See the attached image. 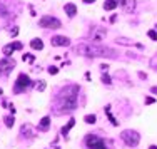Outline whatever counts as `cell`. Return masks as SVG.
Listing matches in <instances>:
<instances>
[{"label":"cell","mask_w":157,"mask_h":149,"mask_svg":"<svg viewBox=\"0 0 157 149\" xmlns=\"http://www.w3.org/2000/svg\"><path fill=\"white\" fill-rule=\"evenodd\" d=\"M121 139L124 141L129 147H136L137 144H139V141H140V136H139V132H137V131L125 129V131H122V134H121Z\"/></svg>","instance_id":"obj_4"},{"label":"cell","mask_w":157,"mask_h":149,"mask_svg":"<svg viewBox=\"0 0 157 149\" xmlns=\"http://www.w3.org/2000/svg\"><path fill=\"white\" fill-rule=\"evenodd\" d=\"M102 82L105 84V85H110V84H112V80H110V77L107 76V74H104V76H102Z\"/></svg>","instance_id":"obj_23"},{"label":"cell","mask_w":157,"mask_h":149,"mask_svg":"<svg viewBox=\"0 0 157 149\" xmlns=\"http://www.w3.org/2000/svg\"><path fill=\"white\" fill-rule=\"evenodd\" d=\"M115 42L121 44V45H137V47H142V44H137V42H134L132 39H127V37H117Z\"/></svg>","instance_id":"obj_11"},{"label":"cell","mask_w":157,"mask_h":149,"mask_svg":"<svg viewBox=\"0 0 157 149\" xmlns=\"http://www.w3.org/2000/svg\"><path fill=\"white\" fill-rule=\"evenodd\" d=\"M57 72H59V67H55V65L48 67V74H50V76H55Z\"/></svg>","instance_id":"obj_25"},{"label":"cell","mask_w":157,"mask_h":149,"mask_svg":"<svg viewBox=\"0 0 157 149\" xmlns=\"http://www.w3.org/2000/svg\"><path fill=\"white\" fill-rule=\"evenodd\" d=\"M50 44L54 47H67V45H70V39L63 35H54L50 39Z\"/></svg>","instance_id":"obj_8"},{"label":"cell","mask_w":157,"mask_h":149,"mask_svg":"<svg viewBox=\"0 0 157 149\" xmlns=\"http://www.w3.org/2000/svg\"><path fill=\"white\" fill-rule=\"evenodd\" d=\"M22 59H24V62H25V61H27V62H33V61H35V57H33L32 54H25Z\"/></svg>","instance_id":"obj_22"},{"label":"cell","mask_w":157,"mask_h":149,"mask_svg":"<svg viewBox=\"0 0 157 149\" xmlns=\"http://www.w3.org/2000/svg\"><path fill=\"white\" fill-rule=\"evenodd\" d=\"M155 30H157V25H155Z\"/></svg>","instance_id":"obj_35"},{"label":"cell","mask_w":157,"mask_h":149,"mask_svg":"<svg viewBox=\"0 0 157 149\" xmlns=\"http://www.w3.org/2000/svg\"><path fill=\"white\" fill-rule=\"evenodd\" d=\"M17 50V47H15V42H12V44H7L5 47H3V55H5V57H10V55L13 54V52Z\"/></svg>","instance_id":"obj_12"},{"label":"cell","mask_w":157,"mask_h":149,"mask_svg":"<svg viewBox=\"0 0 157 149\" xmlns=\"http://www.w3.org/2000/svg\"><path fill=\"white\" fill-rule=\"evenodd\" d=\"M39 25L42 29H60L62 27V22L59 18L52 17V15H44L39 20Z\"/></svg>","instance_id":"obj_6"},{"label":"cell","mask_w":157,"mask_h":149,"mask_svg":"<svg viewBox=\"0 0 157 149\" xmlns=\"http://www.w3.org/2000/svg\"><path fill=\"white\" fill-rule=\"evenodd\" d=\"M105 35H107V32L104 30V29H99V27H95V29H92V30H90V37L95 40V42H100V40H102Z\"/></svg>","instance_id":"obj_9"},{"label":"cell","mask_w":157,"mask_h":149,"mask_svg":"<svg viewBox=\"0 0 157 149\" xmlns=\"http://www.w3.org/2000/svg\"><path fill=\"white\" fill-rule=\"evenodd\" d=\"M74 124H75V119H70L69 124H67L65 127H62V136H67V134H69V131L74 127Z\"/></svg>","instance_id":"obj_17"},{"label":"cell","mask_w":157,"mask_h":149,"mask_svg":"<svg viewBox=\"0 0 157 149\" xmlns=\"http://www.w3.org/2000/svg\"><path fill=\"white\" fill-rule=\"evenodd\" d=\"M84 121L87 122V124H95L97 117H95V114H87V116L84 117Z\"/></svg>","instance_id":"obj_20"},{"label":"cell","mask_w":157,"mask_h":149,"mask_svg":"<svg viewBox=\"0 0 157 149\" xmlns=\"http://www.w3.org/2000/svg\"><path fill=\"white\" fill-rule=\"evenodd\" d=\"M10 33H12V37H15L17 33H18V29H17V27H13L12 30H10Z\"/></svg>","instance_id":"obj_28"},{"label":"cell","mask_w":157,"mask_h":149,"mask_svg":"<svg viewBox=\"0 0 157 149\" xmlns=\"http://www.w3.org/2000/svg\"><path fill=\"white\" fill-rule=\"evenodd\" d=\"M149 149H157V146H151V147H149Z\"/></svg>","instance_id":"obj_32"},{"label":"cell","mask_w":157,"mask_h":149,"mask_svg":"<svg viewBox=\"0 0 157 149\" xmlns=\"http://www.w3.org/2000/svg\"><path fill=\"white\" fill-rule=\"evenodd\" d=\"M147 35L151 37L152 40H157V32H155V30H149V32H147Z\"/></svg>","instance_id":"obj_26"},{"label":"cell","mask_w":157,"mask_h":149,"mask_svg":"<svg viewBox=\"0 0 157 149\" xmlns=\"http://www.w3.org/2000/svg\"><path fill=\"white\" fill-rule=\"evenodd\" d=\"M7 15H9V12H7V9L2 5V3H0V17H7Z\"/></svg>","instance_id":"obj_24"},{"label":"cell","mask_w":157,"mask_h":149,"mask_svg":"<svg viewBox=\"0 0 157 149\" xmlns=\"http://www.w3.org/2000/svg\"><path fill=\"white\" fill-rule=\"evenodd\" d=\"M117 5L119 3L115 0H105L104 2V10H114V9H117Z\"/></svg>","instance_id":"obj_16"},{"label":"cell","mask_w":157,"mask_h":149,"mask_svg":"<svg viewBox=\"0 0 157 149\" xmlns=\"http://www.w3.org/2000/svg\"><path fill=\"white\" fill-rule=\"evenodd\" d=\"M48 126H50V117H48V116H45V117L40 119V126H39L40 131H47Z\"/></svg>","instance_id":"obj_15"},{"label":"cell","mask_w":157,"mask_h":149,"mask_svg":"<svg viewBox=\"0 0 157 149\" xmlns=\"http://www.w3.org/2000/svg\"><path fill=\"white\" fill-rule=\"evenodd\" d=\"M63 10H65V15H69L70 18L77 15V7H75V3H65V5H63Z\"/></svg>","instance_id":"obj_10"},{"label":"cell","mask_w":157,"mask_h":149,"mask_svg":"<svg viewBox=\"0 0 157 149\" xmlns=\"http://www.w3.org/2000/svg\"><path fill=\"white\" fill-rule=\"evenodd\" d=\"M15 67V61L10 57H3L0 61V76H7L9 72H12V69Z\"/></svg>","instance_id":"obj_7"},{"label":"cell","mask_w":157,"mask_h":149,"mask_svg":"<svg viewBox=\"0 0 157 149\" xmlns=\"http://www.w3.org/2000/svg\"><path fill=\"white\" fill-rule=\"evenodd\" d=\"M122 9H124L125 12H134V9H136V2H134V0H125V2L122 3Z\"/></svg>","instance_id":"obj_13"},{"label":"cell","mask_w":157,"mask_h":149,"mask_svg":"<svg viewBox=\"0 0 157 149\" xmlns=\"http://www.w3.org/2000/svg\"><path fill=\"white\" fill-rule=\"evenodd\" d=\"M155 99L154 97H145V104H154Z\"/></svg>","instance_id":"obj_27"},{"label":"cell","mask_w":157,"mask_h":149,"mask_svg":"<svg viewBox=\"0 0 157 149\" xmlns=\"http://www.w3.org/2000/svg\"><path fill=\"white\" fill-rule=\"evenodd\" d=\"M30 47H32L33 50H42V49H44V42H42V39H32Z\"/></svg>","instance_id":"obj_14"},{"label":"cell","mask_w":157,"mask_h":149,"mask_svg":"<svg viewBox=\"0 0 157 149\" xmlns=\"http://www.w3.org/2000/svg\"><path fill=\"white\" fill-rule=\"evenodd\" d=\"M85 146L89 149H112L110 144L105 139L95 136V134H87L85 136Z\"/></svg>","instance_id":"obj_3"},{"label":"cell","mask_w":157,"mask_h":149,"mask_svg":"<svg viewBox=\"0 0 157 149\" xmlns=\"http://www.w3.org/2000/svg\"><path fill=\"white\" fill-rule=\"evenodd\" d=\"M151 92H152V94H157V85H154V87L151 89Z\"/></svg>","instance_id":"obj_29"},{"label":"cell","mask_w":157,"mask_h":149,"mask_svg":"<svg viewBox=\"0 0 157 149\" xmlns=\"http://www.w3.org/2000/svg\"><path fill=\"white\" fill-rule=\"evenodd\" d=\"M75 52L78 55H84V57H107V59H115L117 57V52L110 47H104L99 44H80L75 47Z\"/></svg>","instance_id":"obj_2"},{"label":"cell","mask_w":157,"mask_h":149,"mask_svg":"<svg viewBox=\"0 0 157 149\" xmlns=\"http://www.w3.org/2000/svg\"><path fill=\"white\" fill-rule=\"evenodd\" d=\"M82 2H84V3H94L95 0H82Z\"/></svg>","instance_id":"obj_31"},{"label":"cell","mask_w":157,"mask_h":149,"mask_svg":"<svg viewBox=\"0 0 157 149\" xmlns=\"http://www.w3.org/2000/svg\"><path fill=\"white\" fill-rule=\"evenodd\" d=\"M30 85H32L30 77H29L27 74H20V76L17 77L15 84H13V92H15V94H22V92H25Z\"/></svg>","instance_id":"obj_5"},{"label":"cell","mask_w":157,"mask_h":149,"mask_svg":"<svg viewBox=\"0 0 157 149\" xmlns=\"http://www.w3.org/2000/svg\"><path fill=\"white\" fill-rule=\"evenodd\" d=\"M105 114H107V117H109V121L112 122V126H119L117 119L112 116V112H110V106H107V107H105Z\"/></svg>","instance_id":"obj_18"},{"label":"cell","mask_w":157,"mask_h":149,"mask_svg":"<svg viewBox=\"0 0 157 149\" xmlns=\"http://www.w3.org/2000/svg\"><path fill=\"white\" fill-rule=\"evenodd\" d=\"M154 67H155V70H157V65H154Z\"/></svg>","instance_id":"obj_34"},{"label":"cell","mask_w":157,"mask_h":149,"mask_svg":"<svg viewBox=\"0 0 157 149\" xmlns=\"http://www.w3.org/2000/svg\"><path fill=\"white\" fill-rule=\"evenodd\" d=\"M3 122H5L7 127H13V124H15V119H13V116H5V117H3Z\"/></svg>","instance_id":"obj_19"},{"label":"cell","mask_w":157,"mask_h":149,"mask_svg":"<svg viewBox=\"0 0 157 149\" xmlns=\"http://www.w3.org/2000/svg\"><path fill=\"white\" fill-rule=\"evenodd\" d=\"M35 89L39 92H42V91H45V80H39V84L35 85Z\"/></svg>","instance_id":"obj_21"},{"label":"cell","mask_w":157,"mask_h":149,"mask_svg":"<svg viewBox=\"0 0 157 149\" xmlns=\"http://www.w3.org/2000/svg\"><path fill=\"white\" fill-rule=\"evenodd\" d=\"M139 77H140V79H145V77H147V76H145L144 72H139Z\"/></svg>","instance_id":"obj_30"},{"label":"cell","mask_w":157,"mask_h":149,"mask_svg":"<svg viewBox=\"0 0 157 149\" xmlns=\"http://www.w3.org/2000/svg\"><path fill=\"white\" fill-rule=\"evenodd\" d=\"M3 94V91H2V87H0V96H2Z\"/></svg>","instance_id":"obj_33"},{"label":"cell","mask_w":157,"mask_h":149,"mask_svg":"<svg viewBox=\"0 0 157 149\" xmlns=\"http://www.w3.org/2000/svg\"><path fill=\"white\" fill-rule=\"evenodd\" d=\"M78 85L75 84H69L59 92L57 96V106L60 107L65 112H70V111L77 109V99H78Z\"/></svg>","instance_id":"obj_1"}]
</instances>
